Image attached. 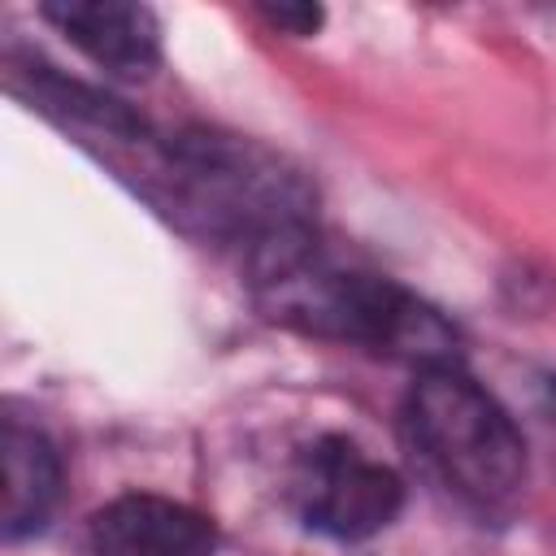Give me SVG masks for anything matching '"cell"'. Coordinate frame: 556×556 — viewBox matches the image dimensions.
<instances>
[{
	"instance_id": "ba28073f",
	"label": "cell",
	"mask_w": 556,
	"mask_h": 556,
	"mask_svg": "<svg viewBox=\"0 0 556 556\" xmlns=\"http://www.w3.org/2000/svg\"><path fill=\"white\" fill-rule=\"evenodd\" d=\"M543 400H547V413L556 417V378H547V382H543Z\"/></svg>"
},
{
	"instance_id": "5b68a950",
	"label": "cell",
	"mask_w": 556,
	"mask_h": 556,
	"mask_svg": "<svg viewBox=\"0 0 556 556\" xmlns=\"http://www.w3.org/2000/svg\"><path fill=\"white\" fill-rule=\"evenodd\" d=\"M43 17L65 30L70 43H78L96 65L143 78L161 61V26L148 4L135 0H52L43 4Z\"/></svg>"
},
{
	"instance_id": "7a4b0ae2",
	"label": "cell",
	"mask_w": 556,
	"mask_h": 556,
	"mask_svg": "<svg viewBox=\"0 0 556 556\" xmlns=\"http://www.w3.org/2000/svg\"><path fill=\"white\" fill-rule=\"evenodd\" d=\"M408 426L426 460L478 508L508 504L526 482V443L504 404L460 365L421 369L408 395Z\"/></svg>"
},
{
	"instance_id": "6da1fadb",
	"label": "cell",
	"mask_w": 556,
	"mask_h": 556,
	"mask_svg": "<svg viewBox=\"0 0 556 556\" xmlns=\"http://www.w3.org/2000/svg\"><path fill=\"white\" fill-rule=\"evenodd\" d=\"M252 278L265 313L304 334L387 352L421 369L456 365V330L439 317V308L387 278L330 269L308 243L252 265Z\"/></svg>"
},
{
	"instance_id": "277c9868",
	"label": "cell",
	"mask_w": 556,
	"mask_h": 556,
	"mask_svg": "<svg viewBox=\"0 0 556 556\" xmlns=\"http://www.w3.org/2000/svg\"><path fill=\"white\" fill-rule=\"evenodd\" d=\"M208 517L165 495H117L91 517V556H213Z\"/></svg>"
},
{
	"instance_id": "52a82bcc",
	"label": "cell",
	"mask_w": 556,
	"mask_h": 556,
	"mask_svg": "<svg viewBox=\"0 0 556 556\" xmlns=\"http://www.w3.org/2000/svg\"><path fill=\"white\" fill-rule=\"evenodd\" d=\"M265 17L274 26L295 30V35H313L317 22H321V9H313V4H274V9H265Z\"/></svg>"
},
{
	"instance_id": "8992f818",
	"label": "cell",
	"mask_w": 556,
	"mask_h": 556,
	"mask_svg": "<svg viewBox=\"0 0 556 556\" xmlns=\"http://www.w3.org/2000/svg\"><path fill=\"white\" fill-rule=\"evenodd\" d=\"M0 460H4V504H0V530L4 539H26L43 530L61 500V456L48 443L43 430L4 417L0 430Z\"/></svg>"
},
{
	"instance_id": "3957f363",
	"label": "cell",
	"mask_w": 556,
	"mask_h": 556,
	"mask_svg": "<svg viewBox=\"0 0 556 556\" xmlns=\"http://www.w3.org/2000/svg\"><path fill=\"white\" fill-rule=\"evenodd\" d=\"M295 495L313 530L330 539H369L395 521L404 482L352 439H317L300 460Z\"/></svg>"
}]
</instances>
